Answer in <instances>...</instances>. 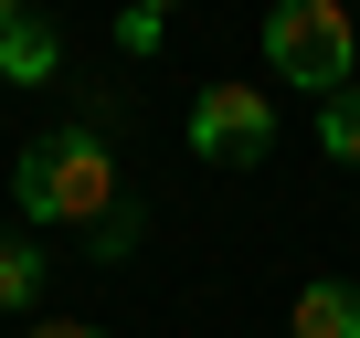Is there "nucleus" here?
I'll return each mask as SVG.
<instances>
[{
    "label": "nucleus",
    "instance_id": "nucleus-4",
    "mask_svg": "<svg viewBox=\"0 0 360 338\" xmlns=\"http://www.w3.org/2000/svg\"><path fill=\"white\" fill-rule=\"evenodd\" d=\"M286 338H360V285H349V275H318V285H297V306H286Z\"/></svg>",
    "mask_w": 360,
    "mask_h": 338
},
{
    "label": "nucleus",
    "instance_id": "nucleus-2",
    "mask_svg": "<svg viewBox=\"0 0 360 338\" xmlns=\"http://www.w3.org/2000/svg\"><path fill=\"white\" fill-rule=\"evenodd\" d=\"M265 64L328 106V95H349V85H360V32H349L339 0H286V11L265 22Z\"/></svg>",
    "mask_w": 360,
    "mask_h": 338
},
{
    "label": "nucleus",
    "instance_id": "nucleus-7",
    "mask_svg": "<svg viewBox=\"0 0 360 338\" xmlns=\"http://www.w3.org/2000/svg\"><path fill=\"white\" fill-rule=\"evenodd\" d=\"M32 296H43V254H32V243H0V317L32 306Z\"/></svg>",
    "mask_w": 360,
    "mask_h": 338
},
{
    "label": "nucleus",
    "instance_id": "nucleus-5",
    "mask_svg": "<svg viewBox=\"0 0 360 338\" xmlns=\"http://www.w3.org/2000/svg\"><path fill=\"white\" fill-rule=\"evenodd\" d=\"M64 74V32L53 22H11L0 32V85H53Z\"/></svg>",
    "mask_w": 360,
    "mask_h": 338
},
{
    "label": "nucleus",
    "instance_id": "nucleus-3",
    "mask_svg": "<svg viewBox=\"0 0 360 338\" xmlns=\"http://www.w3.org/2000/svg\"><path fill=\"white\" fill-rule=\"evenodd\" d=\"M191 148H202L212 169H255V158L276 148L265 85H202V95H191Z\"/></svg>",
    "mask_w": 360,
    "mask_h": 338
},
{
    "label": "nucleus",
    "instance_id": "nucleus-6",
    "mask_svg": "<svg viewBox=\"0 0 360 338\" xmlns=\"http://www.w3.org/2000/svg\"><path fill=\"white\" fill-rule=\"evenodd\" d=\"M318 148H328V158H339V169H360V85H349V95H328V106H318Z\"/></svg>",
    "mask_w": 360,
    "mask_h": 338
},
{
    "label": "nucleus",
    "instance_id": "nucleus-1",
    "mask_svg": "<svg viewBox=\"0 0 360 338\" xmlns=\"http://www.w3.org/2000/svg\"><path fill=\"white\" fill-rule=\"evenodd\" d=\"M11 201H22V222H96V233L127 212V201H117V158H106L96 127L32 137V148L11 158Z\"/></svg>",
    "mask_w": 360,
    "mask_h": 338
},
{
    "label": "nucleus",
    "instance_id": "nucleus-8",
    "mask_svg": "<svg viewBox=\"0 0 360 338\" xmlns=\"http://www.w3.org/2000/svg\"><path fill=\"white\" fill-rule=\"evenodd\" d=\"M32 338H96V327H64V317H53V327H32Z\"/></svg>",
    "mask_w": 360,
    "mask_h": 338
},
{
    "label": "nucleus",
    "instance_id": "nucleus-9",
    "mask_svg": "<svg viewBox=\"0 0 360 338\" xmlns=\"http://www.w3.org/2000/svg\"><path fill=\"white\" fill-rule=\"evenodd\" d=\"M11 22H22V11H11V0H0V32H11Z\"/></svg>",
    "mask_w": 360,
    "mask_h": 338
}]
</instances>
